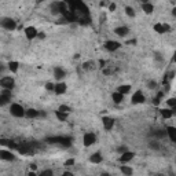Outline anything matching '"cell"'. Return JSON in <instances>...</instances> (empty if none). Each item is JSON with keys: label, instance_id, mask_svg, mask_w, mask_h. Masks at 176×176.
<instances>
[{"label": "cell", "instance_id": "cell-11", "mask_svg": "<svg viewBox=\"0 0 176 176\" xmlns=\"http://www.w3.org/2000/svg\"><path fill=\"white\" fill-rule=\"evenodd\" d=\"M169 25H166V24H155L154 25V30L157 33H160V35H162V33H165L169 30Z\"/></svg>", "mask_w": 176, "mask_h": 176}, {"label": "cell", "instance_id": "cell-25", "mask_svg": "<svg viewBox=\"0 0 176 176\" xmlns=\"http://www.w3.org/2000/svg\"><path fill=\"white\" fill-rule=\"evenodd\" d=\"M18 66H19V63H18V62H15V61H11L10 63H8V69H10L13 73L18 72Z\"/></svg>", "mask_w": 176, "mask_h": 176}, {"label": "cell", "instance_id": "cell-10", "mask_svg": "<svg viewBox=\"0 0 176 176\" xmlns=\"http://www.w3.org/2000/svg\"><path fill=\"white\" fill-rule=\"evenodd\" d=\"M0 158H1V160H6V161H13L15 158V155L8 150H0Z\"/></svg>", "mask_w": 176, "mask_h": 176}, {"label": "cell", "instance_id": "cell-28", "mask_svg": "<svg viewBox=\"0 0 176 176\" xmlns=\"http://www.w3.org/2000/svg\"><path fill=\"white\" fill-rule=\"evenodd\" d=\"M166 105H168L172 110H175V109H176L175 108V106H176V99H175V98H169L168 101H166Z\"/></svg>", "mask_w": 176, "mask_h": 176}, {"label": "cell", "instance_id": "cell-8", "mask_svg": "<svg viewBox=\"0 0 176 176\" xmlns=\"http://www.w3.org/2000/svg\"><path fill=\"white\" fill-rule=\"evenodd\" d=\"M37 29L35 28V26H28V28H25V36L28 40H33L35 37H37Z\"/></svg>", "mask_w": 176, "mask_h": 176}, {"label": "cell", "instance_id": "cell-44", "mask_svg": "<svg viewBox=\"0 0 176 176\" xmlns=\"http://www.w3.org/2000/svg\"><path fill=\"white\" fill-rule=\"evenodd\" d=\"M102 176H110L109 173H102Z\"/></svg>", "mask_w": 176, "mask_h": 176}, {"label": "cell", "instance_id": "cell-39", "mask_svg": "<svg viewBox=\"0 0 176 176\" xmlns=\"http://www.w3.org/2000/svg\"><path fill=\"white\" fill-rule=\"evenodd\" d=\"M36 169H37V165H36V164H32V165H30V171H33V172H35Z\"/></svg>", "mask_w": 176, "mask_h": 176}, {"label": "cell", "instance_id": "cell-21", "mask_svg": "<svg viewBox=\"0 0 176 176\" xmlns=\"http://www.w3.org/2000/svg\"><path fill=\"white\" fill-rule=\"evenodd\" d=\"M90 161L94 162V164H99V162H102V154L101 153H94V154L90 157Z\"/></svg>", "mask_w": 176, "mask_h": 176}, {"label": "cell", "instance_id": "cell-3", "mask_svg": "<svg viewBox=\"0 0 176 176\" xmlns=\"http://www.w3.org/2000/svg\"><path fill=\"white\" fill-rule=\"evenodd\" d=\"M10 113L14 116V117H18L19 119V117H24V116H25V109L18 103H13L10 106Z\"/></svg>", "mask_w": 176, "mask_h": 176}, {"label": "cell", "instance_id": "cell-24", "mask_svg": "<svg viewBox=\"0 0 176 176\" xmlns=\"http://www.w3.org/2000/svg\"><path fill=\"white\" fill-rule=\"evenodd\" d=\"M120 169H121V172L124 173L125 176H131L133 173V169L131 168V166H128V165H121V168Z\"/></svg>", "mask_w": 176, "mask_h": 176}, {"label": "cell", "instance_id": "cell-13", "mask_svg": "<svg viewBox=\"0 0 176 176\" xmlns=\"http://www.w3.org/2000/svg\"><path fill=\"white\" fill-rule=\"evenodd\" d=\"M165 131H166V135H168L169 139H171V142H176V128L175 127H166Z\"/></svg>", "mask_w": 176, "mask_h": 176}, {"label": "cell", "instance_id": "cell-9", "mask_svg": "<svg viewBox=\"0 0 176 176\" xmlns=\"http://www.w3.org/2000/svg\"><path fill=\"white\" fill-rule=\"evenodd\" d=\"M146 101L144 99V95L142 91H136V92L132 95V99H131V102H132L133 105H138V103H143V102Z\"/></svg>", "mask_w": 176, "mask_h": 176}, {"label": "cell", "instance_id": "cell-26", "mask_svg": "<svg viewBox=\"0 0 176 176\" xmlns=\"http://www.w3.org/2000/svg\"><path fill=\"white\" fill-rule=\"evenodd\" d=\"M55 116L58 117L59 121H65V120L68 119V113H62V111H59V110L55 111Z\"/></svg>", "mask_w": 176, "mask_h": 176}, {"label": "cell", "instance_id": "cell-5", "mask_svg": "<svg viewBox=\"0 0 176 176\" xmlns=\"http://www.w3.org/2000/svg\"><path fill=\"white\" fill-rule=\"evenodd\" d=\"M17 150L24 155H30L33 154V146L29 143H24V144H18V149Z\"/></svg>", "mask_w": 176, "mask_h": 176}, {"label": "cell", "instance_id": "cell-42", "mask_svg": "<svg viewBox=\"0 0 176 176\" xmlns=\"http://www.w3.org/2000/svg\"><path fill=\"white\" fill-rule=\"evenodd\" d=\"M28 176H37V175H36V173H35V172H33V171H30V172L28 173Z\"/></svg>", "mask_w": 176, "mask_h": 176}, {"label": "cell", "instance_id": "cell-6", "mask_svg": "<svg viewBox=\"0 0 176 176\" xmlns=\"http://www.w3.org/2000/svg\"><path fill=\"white\" fill-rule=\"evenodd\" d=\"M95 142H96V136H95V133L88 132V133H85V135H84L83 143H84V146H85V147H88V146H92Z\"/></svg>", "mask_w": 176, "mask_h": 176}, {"label": "cell", "instance_id": "cell-15", "mask_svg": "<svg viewBox=\"0 0 176 176\" xmlns=\"http://www.w3.org/2000/svg\"><path fill=\"white\" fill-rule=\"evenodd\" d=\"M66 84L65 83H58V84H55V94L57 95H62V94H65L66 92Z\"/></svg>", "mask_w": 176, "mask_h": 176}, {"label": "cell", "instance_id": "cell-35", "mask_svg": "<svg viewBox=\"0 0 176 176\" xmlns=\"http://www.w3.org/2000/svg\"><path fill=\"white\" fill-rule=\"evenodd\" d=\"M109 10H110V11H114V10H116V4H114V3H111L110 6H109Z\"/></svg>", "mask_w": 176, "mask_h": 176}, {"label": "cell", "instance_id": "cell-43", "mask_svg": "<svg viewBox=\"0 0 176 176\" xmlns=\"http://www.w3.org/2000/svg\"><path fill=\"white\" fill-rule=\"evenodd\" d=\"M99 65H101V68H103V66H105V61H99Z\"/></svg>", "mask_w": 176, "mask_h": 176}, {"label": "cell", "instance_id": "cell-30", "mask_svg": "<svg viewBox=\"0 0 176 176\" xmlns=\"http://www.w3.org/2000/svg\"><path fill=\"white\" fill-rule=\"evenodd\" d=\"M58 110L62 111V113H69V111H70V108H69V106H66V105H61Z\"/></svg>", "mask_w": 176, "mask_h": 176}, {"label": "cell", "instance_id": "cell-45", "mask_svg": "<svg viewBox=\"0 0 176 176\" xmlns=\"http://www.w3.org/2000/svg\"><path fill=\"white\" fill-rule=\"evenodd\" d=\"M0 70H3V66H1V65H0Z\"/></svg>", "mask_w": 176, "mask_h": 176}, {"label": "cell", "instance_id": "cell-23", "mask_svg": "<svg viewBox=\"0 0 176 176\" xmlns=\"http://www.w3.org/2000/svg\"><path fill=\"white\" fill-rule=\"evenodd\" d=\"M131 91V85H128V84H122V85L119 87V90H117V92L122 94V95H125V94H128Z\"/></svg>", "mask_w": 176, "mask_h": 176}, {"label": "cell", "instance_id": "cell-38", "mask_svg": "<svg viewBox=\"0 0 176 176\" xmlns=\"http://www.w3.org/2000/svg\"><path fill=\"white\" fill-rule=\"evenodd\" d=\"M103 73H105L106 76H109V74H111V70H110V69H105Z\"/></svg>", "mask_w": 176, "mask_h": 176}, {"label": "cell", "instance_id": "cell-41", "mask_svg": "<svg viewBox=\"0 0 176 176\" xmlns=\"http://www.w3.org/2000/svg\"><path fill=\"white\" fill-rule=\"evenodd\" d=\"M37 37H40V39H44V37H46V35H44V33H37Z\"/></svg>", "mask_w": 176, "mask_h": 176}, {"label": "cell", "instance_id": "cell-32", "mask_svg": "<svg viewBox=\"0 0 176 176\" xmlns=\"http://www.w3.org/2000/svg\"><path fill=\"white\" fill-rule=\"evenodd\" d=\"M72 165H74V158H69V160L65 161V166H72Z\"/></svg>", "mask_w": 176, "mask_h": 176}, {"label": "cell", "instance_id": "cell-33", "mask_svg": "<svg viewBox=\"0 0 176 176\" xmlns=\"http://www.w3.org/2000/svg\"><path fill=\"white\" fill-rule=\"evenodd\" d=\"M46 88H47V91H54V90H55V84L47 83V84H46Z\"/></svg>", "mask_w": 176, "mask_h": 176}, {"label": "cell", "instance_id": "cell-14", "mask_svg": "<svg viewBox=\"0 0 176 176\" xmlns=\"http://www.w3.org/2000/svg\"><path fill=\"white\" fill-rule=\"evenodd\" d=\"M114 33L117 35V36L124 37V36H127V35L130 33V30H128V28H127V26H119V28L114 29Z\"/></svg>", "mask_w": 176, "mask_h": 176}, {"label": "cell", "instance_id": "cell-27", "mask_svg": "<svg viewBox=\"0 0 176 176\" xmlns=\"http://www.w3.org/2000/svg\"><path fill=\"white\" fill-rule=\"evenodd\" d=\"M11 98L6 96V95H3V94H0V106H4V105H7L8 102H10Z\"/></svg>", "mask_w": 176, "mask_h": 176}, {"label": "cell", "instance_id": "cell-18", "mask_svg": "<svg viewBox=\"0 0 176 176\" xmlns=\"http://www.w3.org/2000/svg\"><path fill=\"white\" fill-rule=\"evenodd\" d=\"M111 99H113V102H114V103H121L122 99H124V95L116 91V92L111 94Z\"/></svg>", "mask_w": 176, "mask_h": 176}, {"label": "cell", "instance_id": "cell-1", "mask_svg": "<svg viewBox=\"0 0 176 176\" xmlns=\"http://www.w3.org/2000/svg\"><path fill=\"white\" fill-rule=\"evenodd\" d=\"M47 142L52 144H61V146H70L72 144V138L69 136H57V138H47Z\"/></svg>", "mask_w": 176, "mask_h": 176}, {"label": "cell", "instance_id": "cell-4", "mask_svg": "<svg viewBox=\"0 0 176 176\" xmlns=\"http://www.w3.org/2000/svg\"><path fill=\"white\" fill-rule=\"evenodd\" d=\"M0 85L3 87L4 90H13L15 85L14 77H3V79H0Z\"/></svg>", "mask_w": 176, "mask_h": 176}, {"label": "cell", "instance_id": "cell-34", "mask_svg": "<svg viewBox=\"0 0 176 176\" xmlns=\"http://www.w3.org/2000/svg\"><path fill=\"white\" fill-rule=\"evenodd\" d=\"M155 87H157V83H155V81H153V80L149 81V88H150V90H154Z\"/></svg>", "mask_w": 176, "mask_h": 176}, {"label": "cell", "instance_id": "cell-36", "mask_svg": "<svg viewBox=\"0 0 176 176\" xmlns=\"http://www.w3.org/2000/svg\"><path fill=\"white\" fill-rule=\"evenodd\" d=\"M127 44H130V46H135V44H136V40H135V39H133V40H130V41H128Z\"/></svg>", "mask_w": 176, "mask_h": 176}, {"label": "cell", "instance_id": "cell-2", "mask_svg": "<svg viewBox=\"0 0 176 176\" xmlns=\"http://www.w3.org/2000/svg\"><path fill=\"white\" fill-rule=\"evenodd\" d=\"M0 26L4 28L6 30H14V29L17 28V22L13 18H7V17H6V18L0 19Z\"/></svg>", "mask_w": 176, "mask_h": 176}, {"label": "cell", "instance_id": "cell-22", "mask_svg": "<svg viewBox=\"0 0 176 176\" xmlns=\"http://www.w3.org/2000/svg\"><path fill=\"white\" fill-rule=\"evenodd\" d=\"M160 111H161V116L164 119H171L173 116V111L175 110H172V109H162V110H160Z\"/></svg>", "mask_w": 176, "mask_h": 176}, {"label": "cell", "instance_id": "cell-16", "mask_svg": "<svg viewBox=\"0 0 176 176\" xmlns=\"http://www.w3.org/2000/svg\"><path fill=\"white\" fill-rule=\"evenodd\" d=\"M133 157H135L133 153H131V151H125V153H122L121 157H120V162H128V161H131Z\"/></svg>", "mask_w": 176, "mask_h": 176}, {"label": "cell", "instance_id": "cell-17", "mask_svg": "<svg viewBox=\"0 0 176 176\" xmlns=\"http://www.w3.org/2000/svg\"><path fill=\"white\" fill-rule=\"evenodd\" d=\"M54 76H55V79H57V80H62L66 76V73H65V70H63V69L55 68L54 69Z\"/></svg>", "mask_w": 176, "mask_h": 176}, {"label": "cell", "instance_id": "cell-7", "mask_svg": "<svg viewBox=\"0 0 176 176\" xmlns=\"http://www.w3.org/2000/svg\"><path fill=\"white\" fill-rule=\"evenodd\" d=\"M121 47V44L119 43V41H116V40H109V41H106L105 43V48L108 51H110V52H113V51H117Z\"/></svg>", "mask_w": 176, "mask_h": 176}, {"label": "cell", "instance_id": "cell-12", "mask_svg": "<svg viewBox=\"0 0 176 176\" xmlns=\"http://www.w3.org/2000/svg\"><path fill=\"white\" fill-rule=\"evenodd\" d=\"M102 122H103V127L106 131H110L113 128V125H114V120L111 119V117H103Z\"/></svg>", "mask_w": 176, "mask_h": 176}, {"label": "cell", "instance_id": "cell-20", "mask_svg": "<svg viewBox=\"0 0 176 176\" xmlns=\"http://www.w3.org/2000/svg\"><path fill=\"white\" fill-rule=\"evenodd\" d=\"M142 10H143L146 14H151V13L154 11V6L151 3H143L142 4Z\"/></svg>", "mask_w": 176, "mask_h": 176}, {"label": "cell", "instance_id": "cell-40", "mask_svg": "<svg viewBox=\"0 0 176 176\" xmlns=\"http://www.w3.org/2000/svg\"><path fill=\"white\" fill-rule=\"evenodd\" d=\"M150 146H151L153 149H158V144H157V143H154V142H151V144H150Z\"/></svg>", "mask_w": 176, "mask_h": 176}, {"label": "cell", "instance_id": "cell-19", "mask_svg": "<svg viewBox=\"0 0 176 176\" xmlns=\"http://www.w3.org/2000/svg\"><path fill=\"white\" fill-rule=\"evenodd\" d=\"M37 116H39V111L36 109H28V110H25V117H28V119H35Z\"/></svg>", "mask_w": 176, "mask_h": 176}, {"label": "cell", "instance_id": "cell-31", "mask_svg": "<svg viewBox=\"0 0 176 176\" xmlns=\"http://www.w3.org/2000/svg\"><path fill=\"white\" fill-rule=\"evenodd\" d=\"M40 176H54V173H52L51 169H46V171L41 172V175H40Z\"/></svg>", "mask_w": 176, "mask_h": 176}, {"label": "cell", "instance_id": "cell-37", "mask_svg": "<svg viewBox=\"0 0 176 176\" xmlns=\"http://www.w3.org/2000/svg\"><path fill=\"white\" fill-rule=\"evenodd\" d=\"M62 176H74V175H73L72 172H68V171H66V172L62 173Z\"/></svg>", "mask_w": 176, "mask_h": 176}, {"label": "cell", "instance_id": "cell-29", "mask_svg": "<svg viewBox=\"0 0 176 176\" xmlns=\"http://www.w3.org/2000/svg\"><path fill=\"white\" fill-rule=\"evenodd\" d=\"M125 13H127V15H128V17H135V11H133V8L130 7V6H128V7H125Z\"/></svg>", "mask_w": 176, "mask_h": 176}]
</instances>
